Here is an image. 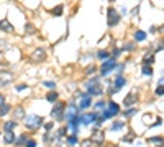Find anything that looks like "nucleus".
Segmentation results:
<instances>
[{"mask_svg": "<svg viewBox=\"0 0 164 147\" xmlns=\"http://www.w3.org/2000/svg\"><path fill=\"white\" fill-rule=\"evenodd\" d=\"M43 116L38 114H30V116H25V124L28 129H40L43 126Z\"/></svg>", "mask_w": 164, "mask_h": 147, "instance_id": "nucleus-1", "label": "nucleus"}, {"mask_svg": "<svg viewBox=\"0 0 164 147\" xmlns=\"http://www.w3.org/2000/svg\"><path fill=\"white\" fill-rule=\"evenodd\" d=\"M107 21H108V26H115L120 23V15L113 7H108V10H107Z\"/></svg>", "mask_w": 164, "mask_h": 147, "instance_id": "nucleus-2", "label": "nucleus"}, {"mask_svg": "<svg viewBox=\"0 0 164 147\" xmlns=\"http://www.w3.org/2000/svg\"><path fill=\"white\" fill-rule=\"evenodd\" d=\"M115 67H117V62L110 57V59H107V61H103V64L100 65V74L105 77V75H108V74L115 69Z\"/></svg>", "mask_w": 164, "mask_h": 147, "instance_id": "nucleus-3", "label": "nucleus"}, {"mask_svg": "<svg viewBox=\"0 0 164 147\" xmlns=\"http://www.w3.org/2000/svg\"><path fill=\"white\" fill-rule=\"evenodd\" d=\"M66 111V105L64 103H56L51 109V116L56 118V119H62V113Z\"/></svg>", "mask_w": 164, "mask_h": 147, "instance_id": "nucleus-4", "label": "nucleus"}, {"mask_svg": "<svg viewBox=\"0 0 164 147\" xmlns=\"http://www.w3.org/2000/svg\"><path fill=\"white\" fill-rule=\"evenodd\" d=\"M97 119H98V114H97V113H87V114L82 116V124L89 126V124L97 123Z\"/></svg>", "mask_w": 164, "mask_h": 147, "instance_id": "nucleus-5", "label": "nucleus"}, {"mask_svg": "<svg viewBox=\"0 0 164 147\" xmlns=\"http://www.w3.org/2000/svg\"><path fill=\"white\" fill-rule=\"evenodd\" d=\"M103 137H105V132H103V131H94V134H92L90 142H92V144L100 145V144L103 142Z\"/></svg>", "mask_w": 164, "mask_h": 147, "instance_id": "nucleus-6", "label": "nucleus"}, {"mask_svg": "<svg viewBox=\"0 0 164 147\" xmlns=\"http://www.w3.org/2000/svg\"><path fill=\"white\" fill-rule=\"evenodd\" d=\"M125 84H126V80H125V77H123V75L117 77V79H115V84H113V90H115V93L122 90V88L125 87Z\"/></svg>", "mask_w": 164, "mask_h": 147, "instance_id": "nucleus-7", "label": "nucleus"}, {"mask_svg": "<svg viewBox=\"0 0 164 147\" xmlns=\"http://www.w3.org/2000/svg\"><path fill=\"white\" fill-rule=\"evenodd\" d=\"M107 111H108L112 116H117L120 113V106H118V103L115 101H108V106H107Z\"/></svg>", "mask_w": 164, "mask_h": 147, "instance_id": "nucleus-8", "label": "nucleus"}, {"mask_svg": "<svg viewBox=\"0 0 164 147\" xmlns=\"http://www.w3.org/2000/svg\"><path fill=\"white\" fill-rule=\"evenodd\" d=\"M92 105V97H85V98H81V103H79V113L84 111V109H87L89 106Z\"/></svg>", "mask_w": 164, "mask_h": 147, "instance_id": "nucleus-9", "label": "nucleus"}, {"mask_svg": "<svg viewBox=\"0 0 164 147\" xmlns=\"http://www.w3.org/2000/svg\"><path fill=\"white\" fill-rule=\"evenodd\" d=\"M136 101H138V95H136V93H128L123 103H125V106H131V105H135Z\"/></svg>", "mask_w": 164, "mask_h": 147, "instance_id": "nucleus-10", "label": "nucleus"}, {"mask_svg": "<svg viewBox=\"0 0 164 147\" xmlns=\"http://www.w3.org/2000/svg\"><path fill=\"white\" fill-rule=\"evenodd\" d=\"M31 59H33V61H45V59H46V53H45V49H36V51H34V53H33V56H31Z\"/></svg>", "mask_w": 164, "mask_h": 147, "instance_id": "nucleus-11", "label": "nucleus"}, {"mask_svg": "<svg viewBox=\"0 0 164 147\" xmlns=\"http://www.w3.org/2000/svg\"><path fill=\"white\" fill-rule=\"evenodd\" d=\"M146 38H148V34H146V31H143V29L135 31V41L136 43H143V41H146Z\"/></svg>", "mask_w": 164, "mask_h": 147, "instance_id": "nucleus-12", "label": "nucleus"}, {"mask_svg": "<svg viewBox=\"0 0 164 147\" xmlns=\"http://www.w3.org/2000/svg\"><path fill=\"white\" fill-rule=\"evenodd\" d=\"M13 119H25V109L23 106H17L13 111Z\"/></svg>", "mask_w": 164, "mask_h": 147, "instance_id": "nucleus-13", "label": "nucleus"}, {"mask_svg": "<svg viewBox=\"0 0 164 147\" xmlns=\"http://www.w3.org/2000/svg\"><path fill=\"white\" fill-rule=\"evenodd\" d=\"M15 139H17L15 132H5V134H3V142L5 144H13V142H15Z\"/></svg>", "mask_w": 164, "mask_h": 147, "instance_id": "nucleus-14", "label": "nucleus"}, {"mask_svg": "<svg viewBox=\"0 0 164 147\" xmlns=\"http://www.w3.org/2000/svg\"><path fill=\"white\" fill-rule=\"evenodd\" d=\"M0 29H2V31L10 33V31H13V25L8 23V20H2V21H0Z\"/></svg>", "mask_w": 164, "mask_h": 147, "instance_id": "nucleus-15", "label": "nucleus"}, {"mask_svg": "<svg viewBox=\"0 0 164 147\" xmlns=\"http://www.w3.org/2000/svg\"><path fill=\"white\" fill-rule=\"evenodd\" d=\"M17 128V121H7L5 124H3V131L5 132H13V129H15Z\"/></svg>", "mask_w": 164, "mask_h": 147, "instance_id": "nucleus-16", "label": "nucleus"}, {"mask_svg": "<svg viewBox=\"0 0 164 147\" xmlns=\"http://www.w3.org/2000/svg\"><path fill=\"white\" fill-rule=\"evenodd\" d=\"M58 98H59V95L56 93V92H49V93L46 95V100H48L49 103H56V101H58Z\"/></svg>", "mask_w": 164, "mask_h": 147, "instance_id": "nucleus-17", "label": "nucleus"}, {"mask_svg": "<svg viewBox=\"0 0 164 147\" xmlns=\"http://www.w3.org/2000/svg\"><path fill=\"white\" fill-rule=\"evenodd\" d=\"M125 128V123L123 121H115L112 124V128H110V131H122Z\"/></svg>", "mask_w": 164, "mask_h": 147, "instance_id": "nucleus-18", "label": "nucleus"}, {"mask_svg": "<svg viewBox=\"0 0 164 147\" xmlns=\"http://www.w3.org/2000/svg\"><path fill=\"white\" fill-rule=\"evenodd\" d=\"M141 72H143V75H146V77H151V75H153L151 65H145V64H143V67H141Z\"/></svg>", "mask_w": 164, "mask_h": 147, "instance_id": "nucleus-19", "label": "nucleus"}, {"mask_svg": "<svg viewBox=\"0 0 164 147\" xmlns=\"http://www.w3.org/2000/svg\"><path fill=\"white\" fill-rule=\"evenodd\" d=\"M97 57L102 59V61H107V59H110V53H108V51H98Z\"/></svg>", "mask_w": 164, "mask_h": 147, "instance_id": "nucleus-20", "label": "nucleus"}, {"mask_svg": "<svg viewBox=\"0 0 164 147\" xmlns=\"http://www.w3.org/2000/svg\"><path fill=\"white\" fill-rule=\"evenodd\" d=\"M10 109H12V106L7 105V103H3V105L0 106V116H5L7 113H10Z\"/></svg>", "mask_w": 164, "mask_h": 147, "instance_id": "nucleus-21", "label": "nucleus"}, {"mask_svg": "<svg viewBox=\"0 0 164 147\" xmlns=\"http://www.w3.org/2000/svg\"><path fill=\"white\" fill-rule=\"evenodd\" d=\"M28 141V137H26V134H21L18 139H15V144L20 147V145H25V142Z\"/></svg>", "mask_w": 164, "mask_h": 147, "instance_id": "nucleus-22", "label": "nucleus"}, {"mask_svg": "<svg viewBox=\"0 0 164 147\" xmlns=\"http://www.w3.org/2000/svg\"><path fill=\"white\" fill-rule=\"evenodd\" d=\"M154 54H151V53H148L146 56H145V65H149V64H153L154 62Z\"/></svg>", "mask_w": 164, "mask_h": 147, "instance_id": "nucleus-23", "label": "nucleus"}, {"mask_svg": "<svg viewBox=\"0 0 164 147\" xmlns=\"http://www.w3.org/2000/svg\"><path fill=\"white\" fill-rule=\"evenodd\" d=\"M36 29H34V26L31 25V23H26L25 25V34H33Z\"/></svg>", "mask_w": 164, "mask_h": 147, "instance_id": "nucleus-24", "label": "nucleus"}, {"mask_svg": "<svg viewBox=\"0 0 164 147\" xmlns=\"http://www.w3.org/2000/svg\"><path fill=\"white\" fill-rule=\"evenodd\" d=\"M149 142L159 144L158 147H162V137H161V136H154V137H151V139H149Z\"/></svg>", "mask_w": 164, "mask_h": 147, "instance_id": "nucleus-25", "label": "nucleus"}, {"mask_svg": "<svg viewBox=\"0 0 164 147\" xmlns=\"http://www.w3.org/2000/svg\"><path fill=\"white\" fill-rule=\"evenodd\" d=\"M67 144H69L71 147H74V145L77 144V136H76V134H72V136H69V137H67Z\"/></svg>", "mask_w": 164, "mask_h": 147, "instance_id": "nucleus-26", "label": "nucleus"}, {"mask_svg": "<svg viewBox=\"0 0 164 147\" xmlns=\"http://www.w3.org/2000/svg\"><path fill=\"white\" fill-rule=\"evenodd\" d=\"M51 13L54 15V17H59V15L62 13V5H58V7H54V8L51 10Z\"/></svg>", "mask_w": 164, "mask_h": 147, "instance_id": "nucleus-27", "label": "nucleus"}, {"mask_svg": "<svg viewBox=\"0 0 164 147\" xmlns=\"http://www.w3.org/2000/svg\"><path fill=\"white\" fill-rule=\"evenodd\" d=\"M135 113H136V108H130V109H126V111H125V116L130 118V116H133Z\"/></svg>", "mask_w": 164, "mask_h": 147, "instance_id": "nucleus-28", "label": "nucleus"}, {"mask_svg": "<svg viewBox=\"0 0 164 147\" xmlns=\"http://www.w3.org/2000/svg\"><path fill=\"white\" fill-rule=\"evenodd\" d=\"M123 53V49H115V51H113V56H112V59H113V61H117V57L120 56V54H122Z\"/></svg>", "mask_w": 164, "mask_h": 147, "instance_id": "nucleus-29", "label": "nucleus"}, {"mask_svg": "<svg viewBox=\"0 0 164 147\" xmlns=\"http://www.w3.org/2000/svg\"><path fill=\"white\" fill-rule=\"evenodd\" d=\"M95 108L97 109H103V108H107V103L105 101H97L95 103Z\"/></svg>", "mask_w": 164, "mask_h": 147, "instance_id": "nucleus-30", "label": "nucleus"}, {"mask_svg": "<svg viewBox=\"0 0 164 147\" xmlns=\"http://www.w3.org/2000/svg\"><path fill=\"white\" fill-rule=\"evenodd\" d=\"M25 147H36V141H33V139H28L25 142Z\"/></svg>", "mask_w": 164, "mask_h": 147, "instance_id": "nucleus-31", "label": "nucleus"}, {"mask_svg": "<svg viewBox=\"0 0 164 147\" xmlns=\"http://www.w3.org/2000/svg\"><path fill=\"white\" fill-rule=\"evenodd\" d=\"M43 85L48 87V88H54L56 87V82H51V80H46V82H43Z\"/></svg>", "mask_w": 164, "mask_h": 147, "instance_id": "nucleus-32", "label": "nucleus"}, {"mask_svg": "<svg viewBox=\"0 0 164 147\" xmlns=\"http://www.w3.org/2000/svg\"><path fill=\"white\" fill-rule=\"evenodd\" d=\"M66 132H67V128H61V129L58 131V136H59V137H64V136H66Z\"/></svg>", "mask_w": 164, "mask_h": 147, "instance_id": "nucleus-33", "label": "nucleus"}, {"mask_svg": "<svg viewBox=\"0 0 164 147\" xmlns=\"http://www.w3.org/2000/svg\"><path fill=\"white\" fill-rule=\"evenodd\" d=\"M133 141H135L133 136H125V137H123V142H130V144H133Z\"/></svg>", "mask_w": 164, "mask_h": 147, "instance_id": "nucleus-34", "label": "nucleus"}, {"mask_svg": "<svg viewBox=\"0 0 164 147\" xmlns=\"http://www.w3.org/2000/svg\"><path fill=\"white\" fill-rule=\"evenodd\" d=\"M26 88H28V87H26L25 84H20V85L17 87V92H23V90H26Z\"/></svg>", "mask_w": 164, "mask_h": 147, "instance_id": "nucleus-35", "label": "nucleus"}, {"mask_svg": "<svg viewBox=\"0 0 164 147\" xmlns=\"http://www.w3.org/2000/svg\"><path fill=\"white\" fill-rule=\"evenodd\" d=\"M162 93H164L162 87H158V88H156V95H158V97H162Z\"/></svg>", "mask_w": 164, "mask_h": 147, "instance_id": "nucleus-36", "label": "nucleus"}, {"mask_svg": "<svg viewBox=\"0 0 164 147\" xmlns=\"http://www.w3.org/2000/svg\"><path fill=\"white\" fill-rule=\"evenodd\" d=\"M7 48V41L5 39H0V51H3Z\"/></svg>", "mask_w": 164, "mask_h": 147, "instance_id": "nucleus-37", "label": "nucleus"}, {"mask_svg": "<svg viewBox=\"0 0 164 147\" xmlns=\"http://www.w3.org/2000/svg\"><path fill=\"white\" fill-rule=\"evenodd\" d=\"M45 129H46V131H51V129H53V123H46V124H45Z\"/></svg>", "mask_w": 164, "mask_h": 147, "instance_id": "nucleus-38", "label": "nucleus"}, {"mask_svg": "<svg viewBox=\"0 0 164 147\" xmlns=\"http://www.w3.org/2000/svg\"><path fill=\"white\" fill-rule=\"evenodd\" d=\"M90 144H92V142H90V139H89V141H84V142H82V145H81V147H92V145H90Z\"/></svg>", "mask_w": 164, "mask_h": 147, "instance_id": "nucleus-39", "label": "nucleus"}, {"mask_svg": "<svg viewBox=\"0 0 164 147\" xmlns=\"http://www.w3.org/2000/svg\"><path fill=\"white\" fill-rule=\"evenodd\" d=\"M123 67H125V65H118V69H117V72H118V77L122 75V72H123Z\"/></svg>", "mask_w": 164, "mask_h": 147, "instance_id": "nucleus-40", "label": "nucleus"}, {"mask_svg": "<svg viewBox=\"0 0 164 147\" xmlns=\"http://www.w3.org/2000/svg\"><path fill=\"white\" fill-rule=\"evenodd\" d=\"M123 49H128V51H131V49H135V44H126V46H125Z\"/></svg>", "mask_w": 164, "mask_h": 147, "instance_id": "nucleus-41", "label": "nucleus"}, {"mask_svg": "<svg viewBox=\"0 0 164 147\" xmlns=\"http://www.w3.org/2000/svg\"><path fill=\"white\" fill-rule=\"evenodd\" d=\"M138 10H140V5H138V7H135V8H133V12H131V13H133V17H136Z\"/></svg>", "mask_w": 164, "mask_h": 147, "instance_id": "nucleus-42", "label": "nucleus"}, {"mask_svg": "<svg viewBox=\"0 0 164 147\" xmlns=\"http://www.w3.org/2000/svg\"><path fill=\"white\" fill-rule=\"evenodd\" d=\"M3 103H5V97H3V95H2V93H0V106H2V105H3Z\"/></svg>", "mask_w": 164, "mask_h": 147, "instance_id": "nucleus-43", "label": "nucleus"}, {"mask_svg": "<svg viewBox=\"0 0 164 147\" xmlns=\"http://www.w3.org/2000/svg\"><path fill=\"white\" fill-rule=\"evenodd\" d=\"M95 72V67L94 65H90V69H87V74H94Z\"/></svg>", "mask_w": 164, "mask_h": 147, "instance_id": "nucleus-44", "label": "nucleus"}]
</instances>
